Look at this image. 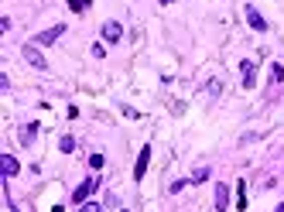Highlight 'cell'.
I'll list each match as a JSON object with an SVG mask.
<instances>
[{
	"label": "cell",
	"instance_id": "16",
	"mask_svg": "<svg viewBox=\"0 0 284 212\" xmlns=\"http://www.w3.org/2000/svg\"><path fill=\"white\" fill-rule=\"evenodd\" d=\"M103 164H106V157H103V154H93V157H89V168H93V171H99Z\"/></svg>",
	"mask_w": 284,
	"mask_h": 212
},
{
	"label": "cell",
	"instance_id": "10",
	"mask_svg": "<svg viewBox=\"0 0 284 212\" xmlns=\"http://www.w3.org/2000/svg\"><path fill=\"white\" fill-rule=\"evenodd\" d=\"M35 134H38V123H24V127H21V144L28 147V144L35 140Z\"/></svg>",
	"mask_w": 284,
	"mask_h": 212
},
{
	"label": "cell",
	"instance_id": "20",
	"mask_svg": "<svg viewBox=\"0 0 284 212\" xmlns=\"http://www.w3.org/2000/svg\"><path fill=\"white\" fill-rule=\"evenodd\" d=\"M158 4H161V7H168V4H171V0H158Z\"/></svg>",
	"mask_w": 284,
	"mask_h": 212
},
{
	"label": "cell",
	"instance_id": "1",
	"mask_svg": "<svg viewBox=\"0 0 284 212\" xmlns=\"http://www.w3.org/2000/svg\"><path fill=\"white\" fill-rule=\"evenodd\" d=\"M65 35V24H55V28H45V31H38L35 38H31V45H38V48H45V45H55L58 38Z\"/></svg>",
	"mask_w": 284,
	"mask_h": 212
},
{
	"label": "cell",
	"instance_id": "17",
	"mask_svg": "<svg viewBox=\"0 0 284 212\" xmlns=\"http://www.w3.org/2000/svg\"><path fill=\"white\" fill-rule=\"evenodd\" d=\"M206 178H209V168H199V171L192 174L189 181H192V185H199V181H206Z\"/></svg>",
	"mask_w": 284,
	"mask_h": 212
},
{
	"label": "cell",
	"instance_id": "2",
	"mask_svg": "<svg viewBox=\"0 0 284 212\" xmlns=\"http://www.w3.org/2000/svg\"><path fill=\"white\" fill-rule=\"evenodd\" d=\"M243 18H246V24H250V28L257 31V35H267V28H270V24L264 21V14H260V11H257L253 4H246V7H243Z\"/></svg>",
	"mask_w": 284,
	"mask_h": 212
},
{
	"label": "cell",
	"instance_id": "6",
	"mask_svg": "<svg viewBox=\"0 0 284 212\" xmlns=\"http://www.w3.org/2000/svg\"><path fill=\"white\" fill-rule=\"evenodd\" d=\"M148 161H151V144H144V147H140V154H137V164H133V181H140V178H144Z\"/></svg>",
	"mask_w": 284,
	"mask_h": 212
},
{
	"label": "cell",
	"instance_id": "9",
	"mask_svg": "<svg viewBox=\"0 0 284 212\" xmlns=\"http://www.w3.org/2000/svg\"><path fill=\"white\" fill-rule=\"evenodd\" d=\"M216 209L219 212L229 209V185H216Z\"/></svg>",
	"mask_w": 284,
	"mask_h": 212
},
{
	"label": "cell",
	"instance_id": "13",
	"mask_svg": "<svg viewBox=\"0 0 284 212\" xmlns=\"http://www.w3.org/2000/svg\"><path fill=\"white\" fill-rule=\"evenodd\" d=\"M89 4H93V0H69V11H72V14H82V11H89Z\"/></svg>",
	"mask_w": 284,
	"mask_h": 212
},
{
	"label": "cell",
	"instance_id": "21",
	"mask_svg": "<svg viewBox=\"0 0 284 212\" xmlns=\"http://www.w3.org/2000/svg\"><path fill=\"white\" fill-rule=\"evenodd\" d=\"M123 212H127V209H123Z\"/></svg>",
	"mask_w": 284,
	"mask_h": 212
},
{
	"label": "cell",
	"instance_id": "15",
	"mask_svg": "<svg viewBox=\"0 0 284 212\" xmlns=\"http://www.w3.org/2000/svg\"><path fill=\"white\" fill-rule=\"evenodd\" d=\"M189 185H192V181H185V178H182V181H171V188H168V192H171V195H178V192H185Z\"/></svg>",
	"mask_w": 284,
	"mask_h": 212
},
{
	"label": "cell",
	"instance_id": "3",
	"mask_svg": "<svg viewBox=\"0 0 284 212\" xmlns=\"http://www.w3.org/2000/svg\"><path fill=\"white\" fill-rule=\"evenodd\" d=\"M24 62H28V65H35V69H41V72L48 69V58L41 55V52H38V45H31V41L24 45Z\"/></svg>",
	"mask_w": 284,
	"mask_h": 212
},
{
	"label": "cell",
	"instance_id": "8",
	"mask_svg": "<svg viewBox=\"0 0 284 212\" xmlns=\"http://www.w3.org/2000/svg\"><path fill=\"white\" fill-rule=\"evenodd\" d=\"M0 161H4V181H11V178H14V174L21 171V161H18L14 154H4Z\"/></svg>",
	"mask_w": 284,
	"mask_h": 212
},
{
	"label": "cell",
	"instance_id": "19",
	"mask_svg": "<svg viewBox=\"0 0 284 212\" xmlns=\"http://www.w3.org/2000/svg\"><path fill=\"white\" fill-rule=\"evenodd\" d=\"M93 55H96V58H103V55H106V48H103V41H96V45H93Z\"/></svg>",
	"mask_w": 284,
	"mask_h": 212
},
{
	"label": "cell",
	"instance_id": "4",
	"mask_svg": "<svg viewBox=\"0 0 284 212\" xmlns=\"http://www.w3.org/2000/svg\"><path fill=\"white\" fill-rule=\"evenodd\" d=\"M96 185H99V178H86V181L79 185L76 192H72V202H76V205H82V202H86V198L96 192Z\"/></svg>",
	"mask_w": 284,
	"mask_h": 212
},
{
	"label": "cell",
	"instance_id": "11",
	"mask_svg": "<svg viewBox=\"0 0 284 212\" xmlns=\"http://www.w3.org/2000/svg\"><path fill=\"white\" fill-rule=\"evenodd\" d=\"M58 151H62V154H72V151H76V137L65 134L62 140H58Z\"/></svg>",
	"mask_w": 284,
	"mask_h": 212
},
{
	"label": "cell",
	"instance_id": "14",
	"mask_svg": "<svg viewBox=\"0 0 284 212\" xmlns=\"http://www.w3.org/2000/svg\"><path fill=\"white\" fill-rule=\"evenodd\" d=\"M270 79H274V82H284V65H281V62H274V65H270Z\"/></svg>",
	"mask_w": 284,
	"mask_h": 212
},
{
	"label": "cell",
	"instance_id": "12",
	"mask_svg": "<svg viewBox=\"0 0 284 212\" xmlns=\"http://www.w3.org/2000/svg\"><path fill=\"white\" fill-rule=\"evenodd\" d=\"M236 192H240V198H236V209L243 212V209H246V181H236Z\"/></svg>",
	"mask_w": 284,
	"mask_h": 212
},
{
	"label": "cell",
	"instance_id": "18",
	"mask_svg": "<svg viewBox=\"0 0 284 212\" xmlns=\"http://www.w3.org/2000/svg\"><path fill=\"white\" fill-rule=\"evenodd\" d=\"M79 212H99V202H82Z\"/></svg>",
	"mask_w": 284,
	"mask_h": 212
},
{
	"label": "cell",
	"instance_id": "7",
	"mask_svg": "<svg viewBox=\"0 0 284 212\" xmlns=\"http://www.w3.org/2000/svg\"><path fill=\"white\" fill-rule=\"evenodd\" d=\"M120 38H123V24H120V21H106V24H103V41L116 45Z\"/></svg>",
	"mask_w": 284,
	"mask_h": 212
},
{
	"label": "cell",
	"instance_id": "5",
	"mask_svg": "<svg viewBox=\"0 0 284 212\" xmlns=\"http://www.w3.org/2000/svg\"><path fill=\"white\" fill-rule=\"evenodd\" d=\"M240 82H243V89H253V86H257V65H253V62H250V58H246V62H240Z\"/></svg>",
	"mask_w": 284,
	"mask_h": 212
}]
</instances>
